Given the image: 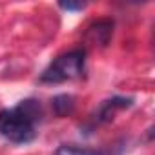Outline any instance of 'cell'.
<instances>
[{"mask_svg": "<svg viewBox=\"0 0 155 155\" xmlns=\"http://www.w3.org/2000/svg\"><path fill=\"white\" fill-rule=\"evenodd\" d=\"M42 119V102L38 99H24L13 108L0 110V137L11 144H29L35 140Z\"/></svg>", "mask_w": 155, "mask_h": 155, "instance_id": "1", "label": "cell"}, {"mask_svg": "<svg viewBox=\"0 0 155 155\" xmlns=\"http://www.w3.org/2000/svg\"><path fill=\"white\" fill-rule=\"evenodd\" d=\"M84 71H86V49L75 48L53 58L51 64L40 73L38 82L40 84H62V82L84 77Z\"/></svg>", "mask_w": 155, "mask_h": 155, "instance_id": "2", "label": "cell"}, {"mask_svg": "<svg viewBox=\"0 0 155 155\" xmlns=\"http://www.w3.org/2000/svg\"><path fill=\"white\" fill-rule=\"evenodd\" d=\"M133 106V97H122V95H115L111 99H106L101 102V106L97 108V111L91 115L88 126L90 130L97 128V126H102V124H108L113 120L115 113L120 111V110H126V108H131Z\"/></svg>", "mask_w": 155, "mask_h": 155, "instance_id": "3", "label": "cell"}, {"mask_svg": "<svg viewBox=\"0 0 155 155\" xmlns=\"http://www.w3.org/2000/svg\"><path fill=\"white\" fill-rule=\"evenodd\" d=\"M113 29H115V22L113 18H99V20H93L82 38L88 46H93V48H106L113 37Z\"/></svg>", "mask_w": 155, "mask_h": 155, "instance_id": "4", "label": "cell"}, {"mask_svg": "<svg viewBox=\"0 0 155 155\" xmlns=\"http://www.w3.org/2000/svg\"><path fill=\"white\" fill-rule=\"evenodd\" d=\"M75 108H77V99L69 93H60L51 99V110H53L55 117H58V119L73 115Z\"/></svg>", "mask_w": 155, "mask_h": 155, "instance_id": "5", "label": "cell"}, {"mask_svg": "<svg viewBox=\"0 0 155 155\" xmlns=\"http://www.w3.org/2000/svg\"><path fill=\"white\" fill-rule=\"evenodd\" d=\"M55 155H108L104 150H93L77 144H60L55 150Z\"/></svg>", "mask_w": 155, "mask_h": 155, "instance_id": "6", "label": "cell"}, {"mask_svg": "<svg viewBox=\"0 0 155 155\" xmlns=\"http://www.w3.org/2000/svg\"><path fill=\"white\" fill-rule=\"evenodd\" d=\"M58 8L64 9V11H82V9L86 8V4H71V2L66 4V2H60Z\"/></svg>", "mask_w": 155, "mask_h": 155, "instance_id": "7", "label": "cell"}]
</instances>
